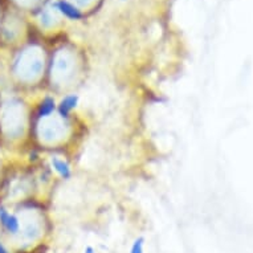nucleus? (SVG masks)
I'll return each instance as SVG.
<instances>
[{
	"instance_id": "f257e3e1",
	"label": "nucleus",
	"mask_w": 253,
	"mask_h": 253,
	"mask_svg": "<svg viewBox=\"0 0 253 253\" xmlns=\"http://www.w3.org/2000/svg\"><path fill=\"white\" fill-rule=\"evenodd\" d=\"M0 225L9 236H17L21 233V220L19 216L11 213L4 207H0Z\"/></svg>"
},
{
	"instance_id": "f03ea898",
	"label": "nucleus",
	"mask_w": 253,
	"mask_h": 253,
	"mask_svg": "<svg viewBox=\"0 0 253 253\" xmlns=\"http://www.w3.org/2000/svg\"><path fill=\"white\" fill-rule=\"evenodd\" d=\"M80 104V97L77 94H68L60 101V104L57 105V112L60 113V116L68 117L73 110H75Z\"/></svg>"
},
{
	"instance_id": "7ed1b4c3",
	"label": "nucleus",
	"mask_w": 253,
	"mask_h": 253,
	"mask_svg": "<svg viewBox=\"0 0 253 253\" xmlns=\"http://www.w3.org/2000/svg\"><path fill=\"white\" fill-rule=\"evenodd\" d=\"M56 8L58 9V12L62 13L64 16L71 20H80L83 17V13L80 12V9L65 0H58L56 3Z\"/></svg>"
},
{
	"instance_id": "20e7f679",
	"label": "nucleus",
	"mask_w": 253,
	"mask_h": 253,
	"mask_svg": "<svg viewBox=\"0 0 253 253\" xmlns=\"http://www.w3.org/2000/svg\"><path fill=\"white\" fill-rule=\"evenodd\" d=\"M52 167L54 169V171L57 172L62 179H69L72 176V169L71 166L68 165V162L62 161L60 158H52Z\"/></svg>"
},
{
	"instance_id": "39448f33",
	"label": "nucleus",
	"mask_w": 253,
	"mask_h": 253,
	"mask_svg": "<svg viewBox=\"0 0 253 253\" xmlns=\"http://www.w3.org/2000/svg\"><path fill=\"white\" fill-rule=\"evenodd\" d=\"M57 109V105H56V101L52 98V97H45L44 100L42 101V104L39 106V118H48L49 116H52V113Z\"/></svg>"
},
{
	"instance_id": "423d86ee",
	"label": "nucleus",
	"mask_w": 253,
	"mask_h": 253,
	"mask_svg": "<svg viewBox=\"0 0 253 253\" xmlns=\"http://www.w3.org/2000/svg\"><path fill=\"white\" fill-rule=\"evenodd\" d=\"M130 253H145V240L142 237H138L130 247Z\"/></svg>"
},
{
	"instance_id": "0eeeda50",
	"label": "nucleus",
	"mask_w": 253,
	"mask_h": 253,
	"mask_svg": "<svg viewBox=\"0 0 253 253\" xmlns=\"http://www.w3.org/2000/svg\"><path fill=\"white\" fill-rule=\"evenodd\" d=\"M0 253H11L1 240H0Z\"/></svg>"
},
{
	"instance_id": "6e6552de",
	"label": "nucleus",
	"mask_w": 253,
	"mask_h": 253,
	"mask_svg": "<svg viewBox=\"0 0 253 253\" xmlns=\"http://www.w3.org/2000/svg\"><path fill=\"white\" fill-rule=\"evenodd\" d=\"M84 253H96V251L91 248V247H86V248H85V251H84Z\"/></svg>"
}]
</instances>
